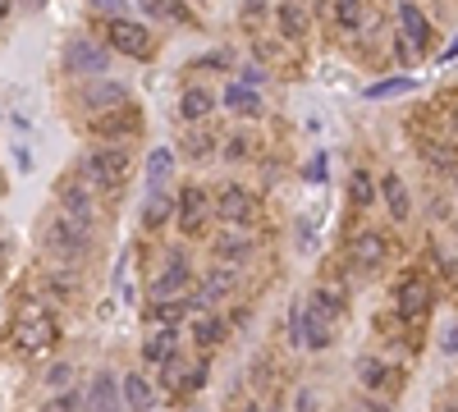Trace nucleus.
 Instances as JSON below:
<instances>
[{
  "label": "nucleus",
  "mask_w": 458,
  "mask_h": 412,
  "mask_svg": "<svg viewBox=\"0 0 458 412\" xmlns=\"http://www.w3.org/2000/svg\"><path fill=\"white\" fill-rule=\"evenodd\" d=\"M128 179V152L124 147H97L83 156V183L101 188V192H115Z\"/></svg>",
  "instance_id": "1"
},
{
  "label": "nucleus",
  "mask_w": 458,
  "mask_h": 412,
  "mask_svg": "<svg viewBox=\"0 0 458 412\" xmlns=\"http://www.w3.org/2000/svg\"><path fill=\"white\" fill-rule=\"evenodd\" d=\"M14 335H19L23 353H46L50 344H56V316H46L42 307H28V312H19Z\"/></svg>",
  "instance_id": "2"
},
{
  "label": "nucleus",
  "mask_w": 458,
  "mask_h": 412,
  "mask_svg": "<svg viewBox=\"0 0 458 412\" xmlns=\"http://www.w3.org/2000/svg\"><path fill=\"white\" fill-rule=\"evenodd\" d=\"M105 37H111V46L120 51V55H128V60H147L151 55V33L143 23H128V19H111L105 23Z\"/></svg>",
  "instance_id": "3"
},
{
  "label": "nucleus",
  "mask_w": 458,
  "mask_h": 412,
  "mask_svg": "<svg viewBox=\"0 0 458 412\" xmlns=\"http://www.w3.org/2000/svg\"><path fill=\"white\" fill-rule=\"evenodd\" d=\"M60 206H65V220H74L78 229H88L97 220V198L83 179H65L60 183Z\"/></svg>",
  "instance_id": "4"
},
{
  "label": "nucleus",
  "mask_w": 458,
  "mask_h": 412,
  "mask_svg": "<svg viewBox=\"0 0 458 412\" xmlns=\"http://www.w3.org/2000/svg\"><path fill=\"white\" fill-rule=\"evenodd\" d=\"M46 247L56 257H65V261H78L88 253V229H78L74 220L60 215V220H50V225H46Z\"/></svg>",
  "instance_id": "5"
},
{
  "label": "nucleus",
  "mask_w": 458,
  "mask_h": 412,
  "mask_svg": "<svg viewBox=\"0 0 458 412\" xmlns=\"http://www.w3.org/2000/svg\"><path fill=\"white\" fill-rule=\"evenodd\" d=\"M83 412H124V399H120V380L111 371H97L92 385L83 390Z\"/></svg>",
  "instance_id": "6"
},
{
  "label": "nucleus",
  "mask_w": 458,
  "mask_h": 412,
  "mask_svg": "<svg viewBox=\"0 0 458 412\" xmlns=\"http://www.w3.org/2000/svg\"><path fill=\"white\" fill-rule=\"evenodd\" d=\"M65 65L74 69V74H105V46H97L92 37H74L69 46H65Z\"/></svg>",
  "instance_id": "7"
},
{
  "label": "nucleus",
  "mask_w": 458,
  "mask_h": 412,
  "mask_svg": "<svg viewBox=\"0 0 458 412\" xmlns=\"http://www.w3.org/2000/svg\"><path fill=\"white\" fill-rule=\"evenodd\" d=\"M206 211H211V198L198 188V183H188L183 192H179V202H175V215H179V229L183 234H198L202 229V220H206Z\"/></svg>",
  "instance_id": "8"
},
{
  "label": "nucleus",
  "mask_w": 458,
  "mask_h": 412,
  "mask_svg": "<svg viewBox=\"0 0 458 412\" xmlns=\"http://www.w3.org/2000/svg\"><path fill=\"white\" fill-rule=\"evenodd\" d=\"M293 339H299L303 348H330V339H335V330H330V321L321 316V312L303 307L299 316H293Z\"/></svg>",
  "instance_id": "9"
},
{
  "label": "nucleus",
  "mask_w": 458,
  "mask_h": 412,
  "mask_svg": "<svg viewBox=\"0 0 458 412\" xmlns=\"http://www.w3.org/2000/svg\"><path fill=\"white\" fill-rule=\"evenodd\" d=\"M133 128H138V110H128V105H115V110H101V115H92V133L111 137V143L133 137Z\"/></svg>",
  "instance_id": "10"
},
{
  "label": "nucleus",
  "mask_w": 458,
  "mask_h": 412,
  "mask_svg": "<svg viewBox=\"0 0 458 412\" xmlns=\"http://www.w3.org/2000/svg\"><path fill=\"white\" fill-rule=\"evenodd\" d=\"M78 101H83L88 110H92V115H101V110H115V105H128V88H124V82H88V88H83V97H78Z\"/></svg>",
  "instance_id": "11"
},
{
  "label": "nucleus",
  "mask_w": 458,
  "mask_h": 412,
  "mask_svg": "<svg viewBox=\"0 0 458 412\" xmlns=\"http://www.w3.org/2000/svg\"><path fill=\"white\" fill-rule=\"evenodd\" d=\"M385 253H390V243L381 234H358L353 243H348V261H353L358 270H376V266H385Z\"/></svg>",
  "instance_id": "12"
},
{
  "label": "nucleus",
  "mask_w": 458,
  "mask_h": 412,
  "mask_svg": "<svg viewBox=\"0 0 458 412\" xmlns=\"http://www.w3.org/2000/svg\"><path fill=\"white\" fill-rule=\"evenodd\" d=\"M188 289V261H183V253H175L170 261H166V270L156 275V284H151V298L160 302V298H179Z\"/></svg>",
  "instance_id": "13"
},
{
  "label": "nucleus",
  "mask_w": 458,
  "mask_h": 412,
  "mask_svg": "<svg viewBox=\"0 0 458 412\" xmlns=\"http://www.w3.org/2000/svg\"><path fill=\"white\" fill-rule=\"evenodd\" d=\"M399 27H403V42H408L413 51L431 46V23H426V14L413 5V0H403V5H399Z\"/></svg>",
  "instance_id": "14"
},
{
  "label": "nucleus",
  "mask_w": 458,
  "mask_h": 412,
  "mask_svg": "<svg viewBox=\"0 0 458 412\" xmlns=\"http://www.w3.org/2000/svg\"><path fill=\"white\" fill-rule=\"evenodd\" d=\"M252 211H257L252 192H248V188H234V183L221 192V202H215V215L229 220V225H238V220H252Z\"/></svg>",
  "instance_id": "15"
},
{
  "label": "nucleus",
  "mask_w": 458,
  "mask_h": 412,
  "mask_svg": "<svg viewBox=\"0 0 458 412\" xmlns=\"http://www.w3.org/2000/svg\"><path fill=\"white\" fill-rule=\"evenodd\" d=\"M426 302H431V293H426V280L408 275V280L399 284V316H403V321H417V316L426 312Z\"/></svg>",
  "instance_id": "16"
},
{
  "label": "nucleus",
  "mask_w": 458,
  "mask_h": 412,
  "mask_svg": "<svg viewBox=\"0 0 458 412\" xmlns=\"http://www.w3.org/2000/svg\"><path fill=\"white\" fill-rule=\"evenodd\" d=\"M120 399H128V408H138V412H151L156 408V385L143 380V376H128V380H120Z\"/></svg>",
  "instance_id": "17"
},
{
  "label": "nucleus",
  "mask_w": 458,
  "mask_h": 412,
  "mask_svg": "<svg viewBox=\"0 0 458 412\" xmlns=\"http://www.w3.org/2000/svg\"><path fill=\"white\" fill-rule=\"evenodd\" d=\"M143 357H147V362H170V357H175V330L156 325L151 335L143 339Z\"/></svg>",
  "instance_id": "18"
},
{
  "label": "nucleus",
  "mask_w": 458,
  "mask_h": 412,
  "mask_svg": "<svg viewBox=\"0 0 458 412\" xmlns=\"http://www.w3.org/2000/svg\"><path fill=\"white\" fill-rule=\"evenodd\" d=\"M381 198H385V206H390V215H394V220H408L413 202H408V188H403V179H399V175H385V179H381Z\"/></svg>",
  "instance_id": "19"
},
{
  "label": "nucleus",
  "mask_w": 458,
  "mask_h": 412,
  "mask_svg": "<svg viewBox=\"0 0 458 412\" xmlns=\"http://www.w3.org/2000/svg\"><path fill=\"white\" fill-rule=\"evenodd\" d=\"M225 105L234 110V115H261V97L248 88V82H229V88H225Z\"/></svg>",
  "instance_id": "20"
},
{
  "label": "nucleus",
  "mask_w": 458,
  "mask_h": 412,
  "mask_svg": "<svg viewBox=\"0 0 458 412\" xmlns=\"http://www.w3.org/2000/svg\"><path fill=\"white\" fill-rule=\"evenodd\" d=\"M234 280H238V270H229V266H215V270L206 275V284H202L198 302H202V307H206V302H215V298H225V293L234 289Z\"/></svg>",
  "instance_id": "21"
},
{
  "label": "nucleus",
  "mask_w": 458,
  "mask_h": 412,
  "mask_svg": "<svg viewBox=\"0 0 458 412\" xmlns=\"http://www.w3.org/2000/svg\"><path fill=\"white\" fill-rule=\"evenodd\" d=\"M307 307H312V312H321L326 321H335V316H344V312H348V298H344L339 289H312Z\"/></svg>",
  "instance_id": "22"
},
{
  "label": "nucleus",
  "mask_w": 458,
  "mask_h": 412,
  "mask_svg": "<svg viewBox=\"0 0 458 412\" xmlns=\"http://www.w3.org/2000/svg\"><path fill=\"white\" fill-rule=\"evenodd\" d=\"M215 253H221V261H244L252 253V238L244 229H229V234L215 238Z\"/></svg>",
  "instance_id": "23"
},
{
  "label": "nucleus",
  "mask_w": 458,
  "mask_h": 412,
  "mask_svg": "<svg viewBox=\"0 0 458 412\" xmlns=\"http://www.w3.org/2000/svg\"><path fill=\"white\" fill-rule=\"evenodd\" d=\"M211 105H215V97H211L206 88H188L183 101H179V115H183V120H206Z\"/></svg>",
  "instance_id": "24"
},
{
  "label": "nucleus",
  "mask_w": 458,
  "mask_h": 412,
  "mask_svg": "<svg viewBox=\"0 0 458 412\" xmlns=\"http://www.w3.org/2000/svg\"><path fill=\"white\" fill-rule=\"evenodd\" d=\"M170 170H175V152H170V147H156V152L147 156V188L156 192L160 183L170 179Z\"/></svg>",
  "instance_id": "25"
},
{
  "label": "nucleus",
  "mask_w": 458,
  "mask_h": 412,
  "mask_svg": "<svg viewBox=\"0 0 458 412\" xmlns=\"http://www.w3.org/2000/svg\"><path fill=\"white\" fill-rule=\"evenodd\" d=\"M170 215H175V202H170V198H160V188H156V192H147V206H143V225H147V229H160V225H166Z\"/></svg>",
  "instance_id": "26"
},
{
  "label": "nucleus",
  "mask_w": 458,
  "mask_h": 412,
  "mask_svg": "<svg viewBox=\"0 0 458 412\" xmlns=\"http://www.w3.org/2000/svg\"><path fill=\"white\" fill-rule=\"evenodd\" d=\"M276 23H280V33L284 37H303V27H307V14L293 5V0H284V5L276 10Z\"/></svg>",
  "instance_id": "27"
},
{
  "label": "nucleus",
  "mask_w": 458,
  "mask_h": 412,
  "mask_svg": "<svg viewBox=\"0 0 458 412\" xmlns=\"http://www.w3.org/2000/svg\"><path fill=\"white\" fill-rule=\"evenodd\" d=\"M422 160H431V165H436V170H458V152H449V147H440V143H431V137H422Z\"/></svg>",
  "instance_id": "28"
},
{
  "label": "nucleus",
  "mask_w": 458,
  "mask_h": 412,
  "mask_svg": "<svg viewBox=\"0 0 458 412\" xmlns=\"http://www.w3.org/2000/svg\"><path fill=\"white\" fill-rule=\"evenodd\" d=\"M399 92H413V78H385V82H371L367 88L371 101H385V97H399Z\"/></svg>",
  "instance_id": "29"
},
{
  "label": "nucleus",
  "mask_w": 458,
  "mask_h": 412,
  "mask_svg": "<svg viewBox=\"0 0 458 412\" xmlns=\"http://www.w3.org/2000/svg\"><path fill=\"white\" fill-rule=\"evenodd\" d=\"M358 376L367 390H385V362H376V357H362L358 362Z\"/></svg>",
  "instance_id": "30"
},
{
  "label": "nucleus",
  "mask_w": 458,
  "mask_h": 412,
  "mask_svg": "<svg viewBox=\"0 0 458 412\" xmlns=\"http://www.w3.org/2000/svg\"><path fill=\"white\" fill-rule=\"evenodd\" d=\"M193 339H198V344H221V339H225V325L215 321V316H202V321L193 325Z\"/></svg>",
  "instance_id": "31"
},
{
  "label": "nucleus",
  "mask_w": 458,
  "mask_h": 412,
  "mask_svg": "<svg viewBox=\"0 0 458 412\" xmlns=\"http://www.w3.org/2000/svg\"><path fill=\"white\" fill-rule=\"evenodd\" d=\"M335 19H339V27H348V33H353V27L362 23V5H358V0H339V5H335Z\"/></svg>",
  "instance_id": "32"
},
{
  "label": "nucleus",
  "mask_w": 458,
  "mask_h": 412,
  "mask_svg": "<svg viewBox=\"0 0 458 412\" xmlns=\"http://www.w3.org/2000/svg\"><path fill=\"white\" fill-rule=\"evenodd\" d=\"M348 192H353V202H358V206H371V198H376V188H371V179H367L362 170L353 175V183H348Z\"/></svg>",
  "instance_id": "33"
},
{
  "label": "nucleus",
  "mask_w": 458,
  "mask_h": 412,
  "mask_svg": "<svg viewBox=\"0 0 458 412\" xmlns=\"http://www.w3.org/2000/svg\"><path fill=\"white\" fill-rule=\"evenodd\" d=\"M160 19H175V23H183V27L193 23V14H188L179 0H160Z\"/></svg>",
  "instance_id": "34"
},
{
  "label": "nucleus",
  "mask_w": 458,
  "mask_h": 412,
  "mask_svg": "<svg viewBox=\"0 0 458 412\" xmlns=\"http://www.w3.org/2000/svg\"><path fill=\"white\" fill-rule=\"evenodd\" d=\"M183 147H188V156H206V152H211V137H206V133H188Z\"/></svg>",
  "instance_id": "35"
},
{
  "label": "nucleus",
  "mask_w": 458,
  "mask_h": 412,
  "mask_svg": "<svg viewBox=\"0 0 458 412\" xmlns=\"http://www.w3.org/2000/svg\"><path fill=\"white\" fill-rule=\"evenodd\" d=\"M303 175H307V183H326V152H316Z\"/></svg>",
  "instance_id": "36"
},
{
  "label": "nucleus",
  "mask_w": 458,
  "mask_h": 412,
  "mask_svg": "<svg viewBox=\"0 0 458 412\" xmlns=\"http://www.w3.org/2000/svg\"><path fill=\"white\" fill-rule=\"evenodd\" d=\"M42 412H78V394H56Z\"/></svg>",
  "instance_id": "37"
},
{
  "label": "nucleus",
  "mask_w": 458,
  "mask_h": 412,
  "mask_svg": "<svg viewBox=\"0 0 458 412\" xmlns=\"http://www.w3.org/2000/svg\"><path fill=\"white\" fill-rule=\"evenodd\" d=\"M69 380H74V367H65V362L46 371V385H50V390H56V385H69Z\"/></svg>",
  "instance_id": "38"
},
{
  "label": "nucleus",
  "mask_w": 458,
  "mask_h": 412,
  "mask_svg": "<svg viewBox=\"0 0 458 412\" xmlns=\"http://www.w3.org/2000/svg\"><path fill=\"white\" fill-rule=\"evenodd\" d=\"M92 10L111 14V19H120V14H124V0H92Z\"/></svg>",
  "instance_id": "39"
},
{
  "label": "nucleus",
  "mask_w": 458,
  "mask_h": 412,
  "mask_svg": "<svg viewBox=\"0 0 458 412\" xmlns=\"http://www.w3.org/2000/svg\"><path fill=\"white\" fill-rule=\"evenodd\" d=\"M248 152V137H229V147H225V156H244Z\"/></svg>",
  "instance_id": "40"
},
{
  "label": "nucleus",
  "mask_w": 458,
  "mask_h": 412,
  "mask_svg": "<svg viewBox=\"0 0 458 412\" xmlns=\"http://www.w3.org/2000/svg\"><path fill=\"white\" fill-rule=\"evenodd\" d=\"M299 412H316V399H312V390H299Z\"/></svg>",
  "instance_id": "41"
},
{
  "label": "nucleus",
  "mask_w": 458,
  "mask_h": 412,
  "mask_svg": "<svg viewBox=\"0 0 458 412\" xmlns=\"http://www.w3.org/2000/svg\"><path fill=\"white\" fill-rule=\"evenodd\" d=\"M445 353H458V325H449V335H445Z\"/></svg>",
  "instance_id": "42"
},
{
  "label": "nucleus",
  "mask_w": 458,
  "mask_h": 412,
  "mask_svg": "<svg viewBox=\"0 0 458 412\" xmlns=\"http://www.w3.org/2000/svg\"><path fill=\"white\" fill-rule=\"evenodd\" d=\"M138 5H143V10L151 14V19H160V0H138Z\"/></svg>",
  "instance_id": "43"
},
{
  "label": "nucleus",
  "mask_w": 458,
  "mask_h": 412,
  "mask_svg": "<svg viewBox=\"0 0 458 412\" xmlns=\"http://www.w3.org/2000/svg\"><path fill=\"white\" fill-rule=\"evenodd\" d=\"M440 60H458V37H454V42L445 46V55H440Z\"/></svg>",
  "instance_id": "44"
},
{
  "label": "nucleus",
  "mask_w": 458,
  "mask_h": 412,
  "mask_svg": "<svg viewBox=\"0 0 458 412\" xmlns=\"http://www.w3.org/2000/svg\"><path fill=\"white\" fill-rule=\"evenodd\" d=\"M449 133H454V137H458V105H454V110H449Z\"/></svg>",
  "instance_id": "45"
},
{
  "label": "nucleus",
  "mask_w": 458,
  "mask_h": 412,
  "mask_svg": "<svg viewBox=\"0 0 458 412\" xmlns=\"http://www.w3.org/2000/svg\"><path fill=\"white\" fill-rule=\"evenodd\" d=\"M248 412H266V408H261V403H252V408H248Z\"/></svg>",
  "instance_id": "46"
},
{
  "label": "nucleus",
  "mask_w": 458,
  "mask_h": 412,
  "mask_svg": "<svg viewBox=\"0 0 458 412\" xmlns=\"http://www.w3.org/2000/svg\"><path fill=\"white\" fill-rule=\"evenodd\" d=\"M454 192H458V170H454Z\"/></svg>",
  "instance_id": "47"
}]
</instances>
